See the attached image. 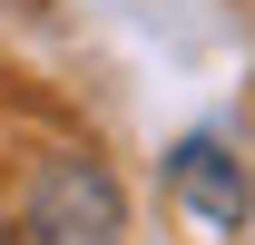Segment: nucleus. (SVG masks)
I'll return each mask as SVG.
<instances>
[{
	"mask_svg": "<svg viewBox=\"0 0 255 245\" xmlns=\"http://www.w3.org/2000/svg\"><path fill=\"white\" fill-rule=\"evenodd\" d=\"M167 196L206 226V236H236L255 206V186H246V157L226 147V137H177L167 147Z\"/></svg>",
	"mask_w": 255,
	"mask_h": 245,
	"instance_id": "f03ea898",
	"label": "nucleus"
},
{
	"mask_svg": "<svg viewBox=\"0 0 255 245\" xmlns=\"http://www.w3.org/2000/svg\"><path fill=\"white\" fill-rule=\"evenodd\" d=\"M10 245H118V186H108V167L59 147L30 177V206H20Z\"/></svg>",
	"mask_w": 255,
	"mask_h": 245,
	"instance_id": "f257e3e1",
	"label": "nucleus"
}]
</instances>
